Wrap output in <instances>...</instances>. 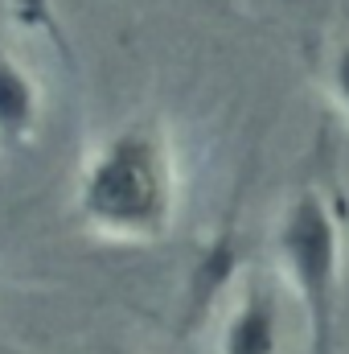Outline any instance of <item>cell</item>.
<instances>
[{
    "instance_id": "obj_5",
    "label": "cell",
    "mask_w": 349,
    "mask_h": 354,
    "mask_svg": "<svg viewBox=\"0 0 349 354\" xmlns=\"http://www.w3.org/2000/svg\"><path fill=\"white\" fill-rule=\"evenodd\" d=\"M325 95H329L333 111L349 124V29L325 54Z\"/></svg>"
},
{
    "instance_id": "obj_4",
    "label": "cell",
    "mask_w": 349,
    "mask_h": 354,
    "mask_svg": "<svg viewBox=\"0 0 349 354\" xmlns=\"http://www.w3.org/2000/svg\"><path fill=\"white\" fill-rule=\"evenodd\" d=\"M46 124V83L8 46H0V149H25Z\"/></svg>"
},
{
    "instance_id": "obj_1",
    "label": "cell",
    "mask_w": 349,
    "mask_h": 354,
    "mask_svg": "<svg viewBox=\"0 0 349 354\" xmlns=\"http://www.w3.org/2000/svg\"><path fill=\"white\" fill-rule=\"evenodd\" d=\"M185 174L173 128L161 115H128L90 140L74 181L70 214L99 243L152 248L173 235Z\"/></svg>"
},
{
    "instance_id": "obj_3",
    "label": "cell",
    "mask_w": 349,
    "mask_h": 354,
    "mask_svg": "<svg viewBox=\"0 0 349 354\" xmlns=\"http://www.w3.org/2000/svg\"><path fill=\"white\" fill-rule=\"evenodd\" d=\"M283 351V301L267 276L243 280L218 326V354H279Z\"/></svg>"
},
{
    "instance_id": "obj_7",
    "label": "cell",
    "mask_w": 349,
    "mask_h": 354,
    "mask_svg": "<svg viewBox=\"0 0 349 354\" xmlns=\"http://www.w3.org/2000/svg\"><path fill=\"white\" fill-rule=\"evenodd\" d=\"M115 354H123V351H115Z\"/></svg>"
},
{
    "instance_id": "obj_6",
    "label": "cell",
    "mask_w": 349,
    "mask_h": 354,
    "mask_svg": "<svg viewBox=\"0 0 349 354\" xmlns=\"http://www.w3.org/2000/svg\"><path fill=\"white\" fill-rule=\"evenodd\" d=\"M8 12H17V17H33V21H41L46 17V0H0Z\"/></svg>"
},
{
    "instance_id": "obj_2",
    "label": "cell",
    "mask_w": 349,
    "mask_h": 354,
    "mask_svg": "<svg viewBox=\"0 0 349 354\" xmlns=\"http://www.w3.org/2000/svg\"><path fill=\"white\" fill-rule=\"evenodd\" d=\"M271 256L304 317L308 354H333L346 284V218L333 194L321 185L292 189L271 223Z\"/></svg>"
}]
</instances>
